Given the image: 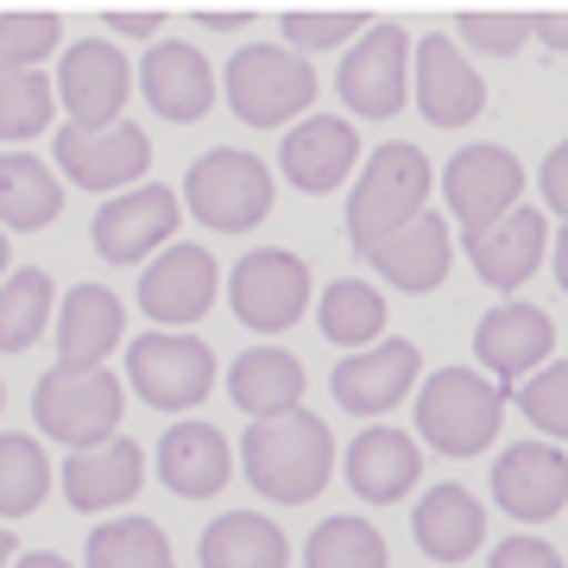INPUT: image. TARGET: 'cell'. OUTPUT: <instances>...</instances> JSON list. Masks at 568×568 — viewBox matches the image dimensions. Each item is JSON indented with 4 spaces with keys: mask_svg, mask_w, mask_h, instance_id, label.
<instances>
[{
    "mask_svg": "<svg viewBox=\"0 0 568 568\" xmlns=\"http://www.w3.org/2000/svg\"><path fill=\"white\" fill-rule=\"evenodd\" d=\"M241 467L272 506H310L328 487L335 467V436L323 417L310 410H284V417H260L241 436Z\"/></svg>",
    "mask_w": 568,
    "mask_h": 568,
    "instance_id": "1",
    "label": "cell"
},
{
    "mask_svg": "<svg viewBox=\"0 0 568 568\" xmlns=\"http://www.w3.org/2000/svg\"><path fill=\"white\" fill-rule=\"evenodd\" d=\"M429 203V159L417 145L392 140L366 159L354 196H347V241L361 246V260L373 246H386L398 227H410Z\"/></svg>",
    "mask_w": 568,
    "mask_h": 568,
    "instance_id": "2",
    "label": "cell"
},
{
    "mask_svg": "<svg viewBox=\"0 0 568 568\" xmlns=\"http://www.w3.org/2000/svg\"><path fill=\"white\" fill-rule=\"evenodd\" d=\"M121 410H126V386L108 366H51L32 392V417L51 443H63L70 455L82 448H102L121 436Z\"/></svg>",
    "mask_w": 568,
    "mask_h": 568,
    "instance_id": "3",
    "label": "cell"
},
{
    "mask_svg": "<svg viewBox=\"0 0 568 568\" xmlns=\"http://www.w3.org/2000/svg\"><path fill=\"white\" fill-rule=\"evenodd\" d=\"M499 417H506V392L487 386L474 366H443L417 392V436L436 455H455V462L480 455L499 436Z\"/></svg>",
    "mask_w": 568,
    "mask_h": 568,
    "instance_id": "4",
    "label": "cell"
},
{
    "mask_svg": "<svg viewBox=\"0 0 568 568\" xmlns=\"http://www.w3.org/2000/svg\"><path fill=\"white\" fill-rule=\"evenodd\" d=\"M316 102V70L291 44H246L227 58V108L246 126H297Z\"/></svg>",
    "mask_w": 568,
    "mask_h": 568,
    "instance_id": "5",
    "label": "cell"
},
{
    "mask_svg": "<svg viewBox=\"0 0 568 568\" xmlns=\"http://www.w3.org/2000/svg\"><path fill=\"white\" fill-rule=\"evenodd\" d=\"M183 209L215 234H246L272 215V171L241 145H215L183 171Z\"/></svg>",
    "mask_w": 568,
    "mask_h": 568,
    "instance_id": "6",
    "label": "cell"
},
{
    "mask_svg": "<svg viewBox=\"0 0 568 568\" xmlns=\"http://www.w3.org/2000/svg\"><path fill=\"white\" fill-rule=\"evenodd\" d=\"M126 379L152 410H190L215 386V347L178 328H145L126 342Z\"/></svg>",
    "mask_w": 568,
    "mask_h": 568,
    "instance_id": "7",
    "label": "cell"
},
{
    "mask_svg": "<svg viewBox=\"0 0 568 568\" xmlns=\"http://www.w3.org/2000/svg\"><path fill=\"white\" fill-rule=\"evenodd\" d=\"M227 304L246 328L284 335L310 310V265L297 253H284V246H253L227 272Z\"/></svg>",
    "mask_w": 568,
    "mask_h": 568,
    "instance_id": "8",
    "label": "cell"
},
{
    "mask_svg": "<svg viewBox=\"0 0 568 568\" xmlns=\"http://www.w3.org/2000/svg\"><path fill=\"white\" fill-rule=\"evenodd\" d=\"M410 58H417V51H410L405 26L373 20L361 39H354V51L342 58V77H335L342 102L354 108V114H366V121H392L410 95Z\"/></svg>",
    "mask_w": 568,
    "mask_h": 568,
    "instance_id": "9",
    "label": "cell"
},
{
    "mask_svg": "<svg viewBox=\"0 0 568 568\" xmlns=\"http://www.w3.org/2000/svg\"><path fill=\"white\" fill-rule=\"evenodd\" d=\"M443 196L448 215L462 222V234H487L525 196V164L511 159L506 145H462L443 171Z\"/></svg>",
    "mask_w": 568,
    "mask_h": 568,
    "instance_id": "10",
    "label": "cell"
},
{
    "mask_svg": "<svg viewBox=\"0 0 568 568\" xmlns=\"http://www.w3.org/2000/svg\"><path fill=\"white\" fill-rule=\"evenodd\" d=\"M133 70L108 39H77L58 58V108L70 114V126H121L126 95H133Z\"/></svg>",
    "mask_w": 568,
    "mask_h": 568,
    "instance_id": "11",
    "label": "cell"
},
{
    "mask_svg": "<svg viewBox=\"0 0 568 568\" xmlns=\"http://www.w3.org/2000/svg\"><path fill=\"white\" fill-rule=\"evenodd\" d=\"M51 152H58V171L77 190H102V196H121V190H140L145 164H152V140H145L133 121L121 126H58V140H51Z\"/></svg>",
    "mask_w": 568,
    "mask_h": 568,
    "instance_id": "12",
    "label": "cell"
},
{
    "mask_svg": "<svg viewBox=\"0 0 568 568\" xmlns=\"http://www.w3.org/2000/svg\"><path fill=\"white\" fill-rule=\"evenodd\" d=\"M215 291H222V265L196 241H171L140 272V310L159 328H178V335H183V323H203Z\"/></svg>",
    "mask_w": 568,
    "mask_h": 568,
    "instance_id": "13",
    "label": "cell"
},
{
    "mask_svg": "<svg viewBox=\"0 0 568 568\" xmlns=\"http://www.w3.org/2000/svg\"><path fill=\"white\" fill-rule=\"evenodd\" d=\"M178 190H164V183H140V190H121L114 203L95 209V253L108 265H140L145 253H164L171 234H178Z\"/></svg>",
    "mask_w": 568,
    "mask_h": 568,
    "instance_id": "14",
    "label": "cell"
},
{
    "mask_svg": "<svg viewBox=\"0 0 568 568\" xmlns=\"http://www.w3.org/2000/svg\"><path fill=\"white\" fill-rule=\"evenodd\" d=\"M410 89H417V108H424L429 126H467L480 108H487V82L467 63V51L443 32H429L410 58Z\"/></svg>",
    "mask_w": 568,
    "mask_h": 568,
    "instance_id": "15",
    "label": "cell"
},
{
    "mask_svg": "<svg viewBox=\"0 0 568 568\" xmlns=\"http://www.w3.org/2000/svg\"><path fill=\"white\" fill-rule=\"evenodd\" d=\"M474 354H480L487 373L525 386V379H537L549 366V354H556V323L537 304H493L480 316V328H474Z\"/></svg>",
    "mask_w": 568,
    "mask_h": 568,
    "instance_id": "16",
    "label": "cell"
},
{
    "mask_svg": "<svg viewBox=\"0 0 568 568\" xmlns=\"http://www.w3.org/2000/svg\"><path fill=\"white\" fill-rule=\"evenodd\" d=\"M361 164V133L335 114H310L284 133L278 145V171L291 190H304V196H328L335 183H347V171Z\"/></svg>",
    "mask_w": 568,
    "mask_h": 568,
    "instance_id": "17",
    "label": "cell"
},
{
    "mask_svg": "<svg viewBox=\"0 0 568 568\" xmlns=\"http://www.w3.org/2000/svg\"><path fill=\"white\" fill-rule=\"evenodd\" d=\"M493 499L525 518V525H544L568 506V455L549 443H518L493 462Z\"/></svg>",
    "mask_w": 568,
    "mask_h": 568,
    "instance_id": "18",
    "label": "cell"
},
{
    "mask_svg": "<svg viewBox=\"0 0 568 568\" xmlns=\"http://www.w3.org/2000/svg\"><path fill=\"white\" fill-rule=\"evenodd\" d=\"M417 342H379L361 347L335 366V405L354 410V417H386L392 405H405L410 386H417Z\"/></svg>",
    "mask_w": 568,
    "mask_h": 568,
    "instance_id": "19",
    "label": "cell"
},
{
    "mask_svg": "<svg viewBox=\"0 0 568 568\" xmlns=\"http://www.w3.org/2000/svg\"><path fill=\"white\" fill-rule=\"evenodd\" d=\"M140 95L178 126L203 121L209 108H215V70H209V58L196 51V44L159 39L152 51H145V63H140Z\"/></svg>",
    "mask_w": 568,
    "mask_h": 568,
    "instance_id": "20",
    "label": "cell"
},
{
    "mask_svg": "<svg viewBox=\"0 0 568 568\" xmlns=\"http://www.w3.org/2000/svg\"><path fill=\"white\" fill-rule=\"evenodd\" d=\"M227 474H234V448L215 424L203 417H183V424L164 429L159 443V480L178 499H215L227 487Z\"/></svg>",
    "mask_w": 568,
    "mask_h": 568,
    "instance_id": "21",
    "label": "cell"
},
{
    "mask_svg": "<svg viewBox=\"0 0 568 568\" xmlns=\"http://www.w3.org/2000/svg\"><path fill=\"white\" fill-rule=\"evenodd\" d=\"M417 474H424V455L410 443L405 429L392 424H366L354 443H347V487L361 493L366 506H392V499H405L417 487Z\"/></svg>",
    "mask_w": 568,
    "mask_h": 568,
    "instance_id": "22",
    "label": "cell"
},
{
    "mask_svg": "<svg viewBox=\"0 0 568 568\" xmlns=\"http://www.w3.org/2000/svg\"><path fill=\"white\" fill-rule=\"evenodd\" d=\"M544 253H549V222H544V209H530V203H518L487 234H467V260H474V272L493 291H518L544 265Z\"/></svg>",
    "mask_w": 568,
    "mask_h": 568,
    "instance_id": "23",
    "label": "cell"
},
{
    "mask_svg": "<svg viewBox=\"0 0 568 568\" xmlns=\"http://www.w3.org/2000/svg\"><path fill=\"white\" fill-rule=\"evenodd\" d=\"M145 480V455L133 436H114V443L102 448H82V455H70L63 462V499L77 511H114L126 506L133 493H140Z\"/></svg>",
    "mask_w": 568,
    "mask_h": 568,
    "instance_id": "24",
    "label": "cell"
},
{
    "mask_svg": "<svg viewBox=\"0 0 568 568\" xmlns=\"http://www.w3.org/2000/svg\"><path fill=\"white\" fill-rule=\"evenodd\" d=\"M410 537H417V549L436 556V562H467V556L480 549V537H487V511H480V499L467 487L443 480V487H429L424 499L410 506Z\"/></svg>",
    "mask_w": 568,
    "mask_h": 568,
    "instance_id": "25",
    "label": "cell"
},
{
    "mask_svg": "<svg viewBox=\"0 0 568 568\" xmlns=\"http://www.w3.org/2000/svg\"><path fill=\"white\" fill-rule=\"evenodd\" d=\"M126 335V310L108 284H77L58 304V354L63 366H102Z\"/></svg>",
    "mask_w": 568,
    "mask_h": 568,
    "instance_id": "26",
    "label": "cell"
},
{
    "mask_svg": "<svg viewBox=\"0 0 568 568\" xmlns=\"http://www.w3.org/2000/svg\"><path fill=\"white\" fill-rule=\"evenodd\" d=\"M373 272L392 284V291H436L448 278V260H455V246H448V222L443 215H417L410 227H398L386 246H373L366 253Z\"/></svg>",
    "mask_w": 568,
    "mask_h": 568,
    "instance_id": "27",
    "label": "cell"
},
{
    "mask_svg": "<svg viewBox=\"0 0 568 568\" xmlns=\"http://www.w3.org/2000/svg\"><path fill=\"white\" fill-rule=\"evenodd\" d=\"M227 398L260 424V417H284L304 410V366L284 347H246L241 361L227 366Z\"/></svg>",
    "mask_w": 568,
    "mask_h": 568,
    "instance_id": "28",
    "label": "cell"
},
{
    "mask_svg": "<svg viewBox=\"0 0 568 568\" xmlns=\"http://www.w3.org/2000/svg\"><path fill=\"white\" fill-rule=\"evenodd\" d=\"M63 215V183L58 171L32 152H0V227L39 234Z\"/></svg>",
    "mask_w": 568,
    "mask_h": 568,
    "instance_id": "29",
    "label": "cell"
},
{
    "mask_svg": "<svg viewBox=\"0 0 568 568\" xmlns=\"http://www.w3.org/2000/svg\"><path fill=\"white\" fill-rule=\"evenodd\" d=\"M203 568H291V544L265 511H222L203 530Z\"/></svg>",
    "mask_w": 568,
    "mask_h": 568,
    "instance_id": "30",
    "label": "cell"
},
{
    "mask_svg": "<svg viewBox=\"0 0 568 568\" xmlns=\"http://www.w3.org/2000/svg\"><path fill=\"white\" fill-rule=\"evenodd\" d=\"M316 323H323V335L335 347H354V354H361V347H379L386 342V335H379V328H386V297L366 278H335L323 291V304H316Z\"/></svg>",
    "mask_w": 568,
    "mask_h": 568,
    "instance_id": "31",
    "label": "cell"
},
{
    "mask_svg": "<svg viewBox=\"0 0 568 568\" xmlns=\"http://www.w3.org/2000/svg\"><path fill=\"white\" fill-rule=\"evenodd\" d=\"M51 304H58V291H51V272H39V265H20L0 284V354H20L39 342L51 323Z\"/></svg>",
    "mask_w": 568,
    "mask_h": 568,
    "instance_id": "32",
    "label": "cell"
},
{
    "mask_svg": "<svg viewBox=\"0 0 568 568\" xmlns=\"http://www.w3.org/2000/svg\"><path fill=\"white\" fill-rule=\"evenodd\" d=\"M51 493V455L26 429L0 436V518H32Z\"/></svg>",
    "mask_w": 568,
    "mask_h": 568,
    "instance_id": "33",
    "label": "cell"
},
{
    "mask_svg": "<svg viewBox=\"0 0 568 568\" xmlns=\"http://www.w3.org/2000/svg\"><path fill=\"white\" fill-rule=\"evenodd\" d=\"M89 568H171V544H164V530L152 525V518H108V525H95V537H89Z\"/></svg>",
    "mask_w": 568,
    "mask_h": 568,
    "instance_id": "34",
    "label": "cell"
},
{
    "mask_svg": "<svg viewBox=\"0 0 568 568\" xmlns=\"http://www.w3.org/2000/svg\"><path fill=\"white\" fill-rule=\"evenodd\" d=\"M304 568H386V537L366 525V518L342 511V518H328V525L310 530Z\"/></svg>",
    "mask_w": 568,
    "mask_h": 568,
    "instance_id": "35",
    "label": "cell"
},
{
    "mask_svg": "<svg viewBox=\"0 0 568 568\" xmlns=\"http://www.w3.org/2000/svg\"><path fill=\"white\" fill-rule=\"evenodd\" d=\"M58 114V82L44 70H7L0 63V140H32Z\"/></svg>",
    "mask_w": 568,
    "mask_h": 568,
    "instance_id": "36",
    "label": "cell"
},
{
    "mask_svg": "<svg viewBox=\"0 0 568 568\" xmlns=\"http://www.w3.org/2000/svg\"><path fill=\"white\" fill-rule=\"evenodd\" d=\"M51 51L63 58V20L58 13H0V63H7V70H39Z\"/></svg>",
    "mask_w": 568,
    "mask_h": 568,
    "instance_id": "37",
    "label": "cell"
},
{
    "mask_svg": "<svg viewBox=\"0 0 568 568\" xmlns=\"http://www.w3.org/2000/svg\"><path fill=\"white\" fill-rule=\"evenodd\" d=\"M518 410H525L544 436H568V361H549L537 379H525Z\"/></svg>",
    "mask_w": 568,
    "mask_h": 568,
    "instance_id": "38",
    "label": "cell"
},
{
    "mask_svg": "<svg viewBox=\"0 0 568 568\" xmlns=\"http://www.w3.org/2000/svg\"><path fill=\"white\" fill-rule=\"evenodd\" d=\"M373 20H354V13H284V44L291 51H328L342 39H361Z\"/></svg>",
    "mask_w": 568,
    "mask_h": 568,
    "instance_id": "39",
    "label": "cell"
},
{
    "mask_svg": "<svg viewBox=\"0 0 568 568\" xmlns=\"http://www.w3.org/2000/svg\"><path fill=\"white\" fill-rule=\"evenodd\" d=\"M455 32H462L467 44L493 51V58H511V51L530 39V20H525V13H462Z\"/></svg>",
    "mask_w": 568,
    "mask_h": 568,
    "instance_id": "40",
    "label": "cell"
},
{
    "mask_svg": "<svg viewBox=\"0 0 568 568\" xmlns=\"http://www.w3.org/2000/svg\"><path fill=\"white\" fill-rule=\"evenodd\" d=\"M487 568H562V556L549 544H537V537H506V544L493 549Z\"/></svg>",
    "mask_w": 568,
    "mask_h": 568,
    "instance_id": "41",
    "label": "cell"
},
{
    "mask_svg": "<svg viewBox=\"0 0 568 568\" xmlns=\"http://www.w3.org/2000/svg\"><path fill=\"white\" fill-rule=\"evenodd\" d=\"M537 183H544V203L556 209V215H562V227H568V140L544 159V178H537Z\"/></svg>",
    "mask_w": 568,
    "mask_h": 568,
    "instance_id": "42",
    "label": "cell"
},
{
    "mask_svg": "<svg viewBox=\"0 0 568 568\" xmlns=\"http://www.w3.org/2000/svg\"><path fill=\"white\" fill-rule=\"evenodd\" d=\"M108 32H126V39H159L164 20H159V13H108Z\"/></svg>",
    "mask_w": 568,
    "mask_h": 568,
    "instance_id": "43",
    "label": "cell"
},
{
    "mask_svg": "<svg viewBox=\"0 0 568 568\" xmlns=\"http://www.w3.org/2000/svg\"><path fill=\"white\" fill-rule=\"evenodd\" d=\"M530 32H537L549 51H568V13H537V20H530Z\"/></svg>",
    "mask_w": 568,
    "mask_h": 568,
    "instance_id": "44",
    "label": "cell"
},
{
    "mask_svg": "<svg viewBox=\"0 0 568 568\" xmlns=\"http://www.w3.org/2000/svg\"><path fill=\"white\" fill-rule=\"evenodd\" d=\"M13 568H70L63 556H51V549H32V556H20Z\"/></svg>",
    "mask_w": 568,
    "mask_h": 568,
    "instance_id": "45",
    "label": "cell"
},
{
    "mask_svg": "<svg viewBox=\"0 0 568 568\" xmlns=\"http://www.w3.org/2000/svg\"><path fill=\"white\" fill-rule=\"evenodd\" d=\"M203 26H215V32H241L246 13H203Z\"/></svg>",
    "mask_w": 568,
    "mask_h": 568,
    "instance_id": "46",
    "label": "cell"
},
{
    "mask_svg": "<svg viewBox=\"0 0 568 568\" xmlns=\"http://www.w3.org/2000/svg\"><path fill=\"white\" fill-rule=\"evenodd\" d=\"M549 260H556V278H562V291H568V227L556 234V253H549Z\"/></svg>",
    "mask_w": 568,
    "mask_h": 568,
    "instance_id": "47",
    "label": "cell"
},
{
    "mask_svg": "<svg viewBox=\"0 0 568 568\" xmlns=\"http://www.w3.org/2000/svg\"><path fill=\"white\" fill-rule=\"evenodd\" d=\"M7 562H20V544H13V530L0 525V568H7Z\"/></svg>",
    "mask_w": 568,
    "mask_h": 568,
    "instance_id": "48",
    "label": "cell"
},
{
    "mask_svg": "<svg viewBox=\"0 0 568 568\" xmlns=\"http://www.w3.org/2000/svg\"><path fill=\"white\" fill-rule=\"evenodd\" d=\"M7 265H13V246H7V227H0V284L13 278V272H7Z\"/></svg>",
    "mask_w": 568,
    "mask_h": 568,
    "instance_id": "49",
    "label": "cell"
},
{
    "mask_svg": "<svg viewBox=\"0 0 568 568\" xmlns=\"http://www.w3.org/2000/svg\"><path fill=\"white\" fill-rule=\"evenodd\" d=\"M0 405H7V386H0Z\"/></svg>",
    "mask_w": 568,
    "mask_h": 568,
    "instance_id": "50",
    "label": "cell"
}]
</instances>
